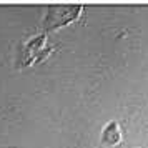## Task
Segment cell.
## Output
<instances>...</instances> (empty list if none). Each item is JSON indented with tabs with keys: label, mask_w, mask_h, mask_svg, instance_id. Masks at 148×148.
Wrapping results in <instances>:
<instances>
[{
	"label": "cell",
	"mask_w": 148,
	"mask_h": 148,
	"mask_svg": "<svg viewBox=\"0 0 148 148\" xmlns=\"http://www.w3.org/2000/svg\"><path fill=\"white\" fill-rule=\"evenodd\" d=\"M120 128L116 125V121H112V123H108L107 128L103 130V141L108 143V145H115V143H118L120 141Z\"/></svg>",
	"instance_id": "6da1fadb"
}]
</instances>
